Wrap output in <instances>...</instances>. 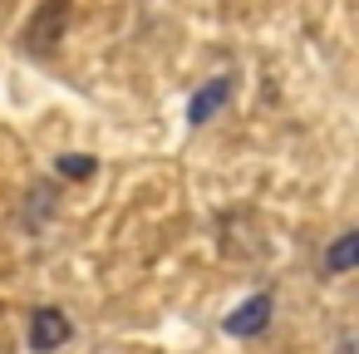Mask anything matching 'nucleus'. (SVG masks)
<instances>
[{"instance_id":"6","label":"nucleus","mask_w":359,"mask_h":354,"mask_svg":"<svg viewBox=\"0 0 359 354\" xmlns=\"http://www.w3.org/2000/svg\"><path fill=\"white\" fill-rule=\"evenodd\" d=\"M60 177H69V182H89L94 172H99V158H89V153H60Z\"/></svg>"},{"instance_id":"4","label":"nucleus","mask_w":359,"mask_h":354,"mask_svg":"<svg viewBox=\"0 0 359 354\" xmlns=\"http://www.w3.org/2000/svg\"><path fill=\"white\" fill-rule=\"evenodd\" d=\"M69 320L60 315V310H35L30 315V349H60V344H69Z\"/></svg>"},{"instance_id":"5","label":"nucleus","mask_w":359,"mask_h":354,"mask_svg":"<svg viewBox=\"0 0 359 354\" xmlns=\"http://www.w3.org/2000/svg\"><path fill=\"white\" fill-rule=\"evenodd\" d=\"M354 261H359V231H339V241L325 251L320 271L325 275H344V271H354Z\"/></svg>"},{"instance_id":"1","label":"nucleus","mask_w":359,"mask_h":354,"mask_svg":"<svg viewBox=\"0 0 359 354\" xmlns=\"http://www.w3.org/2000/svg\"><path fill=\"white\" fill-rule=\"evenodd\" d=\"M69 0H45V6L30 15V25H25V50L30 55H50L60 40H65V30H69Z\"/></svg>"},{"instance_id":"2","label":"nucleus","mask_w":359,"mask_h":354,"mask_svg":"<svg viewBox=\"0 0 359 354\" xmlns=\"http://www.w3.org/2000/svg\"><path fill=\"white\" fill-rule=\"evenodd\" d=\"M271 315H276V300L261 290V295H251V300H241L231 315H226V334H236V339H256V334H266V325H271Z\"/></svg>"},{"instance_id":"3","label":"nucleus","mask_w":359,"mask_h":354,"mask_svg":"<svg viewBox=\"0 0 359 354\" xmlns=\"http://www.w3.org/2000/svg\"><path fill=\"white\" fill-rule=\"evenodd\" d=\"M231 94H236V79H231V74L207 79V84L192 94V104H187V123H207V118H212V114H217V109L231 99Z\"/></svg>"}]
</instances>
